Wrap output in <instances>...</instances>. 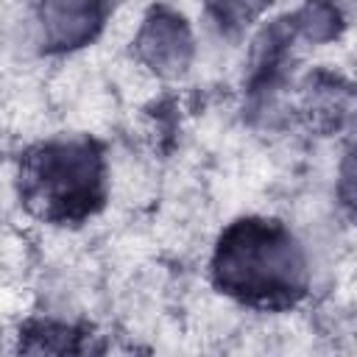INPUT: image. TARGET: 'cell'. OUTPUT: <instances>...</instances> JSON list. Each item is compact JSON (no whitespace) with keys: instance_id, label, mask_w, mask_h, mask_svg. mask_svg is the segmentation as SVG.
Here are the masks:
<instances>
[{"instance_id":"6da1fadb","label":"cell","mask_w":357,"mask_h":357,"mask_svg":"<svg viewBox=\"0 0 357 357\" xmlns=\"http://www.w3.org/2000/svg\"><path fill=\"white\" fill-rule=\"evenodd\" d=\"M215 284L257 307H287L307 290V259L296 237L276 220L231 223L212 257Z\"/></svg>"},{"instance_id":"7a4b0ae2","label":"cell","mask_w":357,"mask_h":357,"mask_svg":"<svg viewBox=\"0 0 357 357\" xmlns=\"http://www.w3.org/2000/svg\"><path fill=\"white\" fill-rule=\"evenodd\" d=\"M20 198L50 223H78L103 204V153L70 137L31 148L20 159Z\"/></svg>"},{"instance_id":"3957f363","label":"cell","mask_w":357,"mask_h":357,"mask_svg":"<svg viewBox=\"0 0 357 357\" xmlns=\"http://www.w3.org/2000/svg\"><path fill=\"white\" fill-rule=\"evenodd\" d=\"M114 0H42L36 36L45 50L67 53L89 45L106 25Z\"/></svg>"},{"instance_id":"277c9868","label":"cell","mask_w":357,"mask_h":357,"mask_svg":"<svg viewBox=\"0 0 357 357\" xmlns=\"http://www.w3.org/2000/svg\"><path fill=\"white\" fill-rule=\"evenodd\" d=\"M137 59L162 78H178L192 61V33L181 14L170 8H153L134 39Z\"/></svg>"},{"instance_id":"5b68a950","label":"cell","mask_w":357,"mask_h":357,"mask_svg":"<svg viewBox=\"0 0 357 357\" xmlns=\"http://www.w3.org/2000/svg\"><path fill=\"white\" fill-rule=\"evenodd\" d=\"M304 106L324 128H343L357 123V89L326 73L310 75L304 86Z\"/></svg>"},{"instance_id":"8992f818","label":"cell","mask_w":357,"mask_h":357,"mask_svg":"<svg viewBox=\"0 0 357 357\" xmlns=\"http://www.w3.org/2000/svg\"><path fill=\"white\" fill-rule=\"evenodd\" d=\"M343 11L326 0H307L293 17H290V25H293V33L304 36L307 42H329L340 33L343 28Z\"/></svg>"},{"instance_id":"52a82bcc","label":"cell","mask_w":357,"mask_h":357,"mask_svg":"<svg viewBox=\"0 0 357 357\" xmlns=\"http://www.w3.org/2000/svg\"><path fill=\"white\" fill-rule=\"evenodd\" d=\"M73 337H78L75 329L45 321V324H33L25 332V340L20 337V349L22 351H81L84 346L73 343Z\"/></svg>"},{"instance_id":"ba28073f","label":"cell","mask_w":357,"mask_h":357,"mask_svg":"<svg viewBox=\"0 0 357 357\" xmlns=\"http://www.w3.org/2000/svg\"><path fill=\"white\" fill-rule=\"evenodd\" d=\"M273 0H209L215 20L226 28H240L257 20Z\"/></svg>"},{"instance_id":"9c48e42d","label":"cell","mask_w":357,"mask_h":357,"mask_svg":"<svg viewBox=\"0 0 357 357\" xmlns=\"http://www.w3.org/2000/svg\"><path fill=\"white\" fill-rule=\"evenodd\" d=\"M337 198L343 209L357 220V145L343 156L337 170Z\"/></svg>"},{"instance_id":"30bf717a","label":"cell","mask_w":357,"mask_h":357,"mask_svg":"<svg viewBox=\"0 0 357 357\" xmlns=\"http://www.w3.org/2000/svg\"><path fill=\"white\" fill-rule=\"evenodd\" d=\"M326 3H332V6H337V8H340V11H343V8H346V6H354V3H357V0H326Z\"/></svg>"}]
</instances>
